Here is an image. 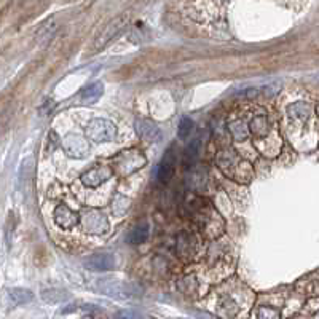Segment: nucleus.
<instances>
[{
    "label": "nucleus",
    "mask_w": 319,
    "mask_h": 319,
    "mask_svg": "<svg viewBox=\"0 0 319 319\" xmlns=\"http://www.w3.org/2000/svg\"><path fill=\"white\" fill-rule=\"evenodd\" d=\"M112 163H113L115 172H118L120 176H129L144 166L146 157L140 153V150L129 149V150H123L118 153V155H115Z\"/></svg>",
    "instance_id": "2"
},
{
    "label": "nucleus",
    "mask_w": 319,
    "mask_h": 319,
    "mask_svg": "<svg viewBox=\"0 0 319 319\" xmlns=\"http://www.w3.org/2000/svg\"><path fill=\"white\" fill-rule=\"evenodd\" d=\"M174 169H176V158H174L172 149H169L166 152V155L163 157V160L158 164V169H157L158 182H161V184H169L171 179L174 177Z\"/></svg>",
    "instance_id": "11"
},
{
    "label": "nucleus",
    "mask_w": 319,
    "mask_h": 319,
    "mask_svg": "<svg viewBox=\"0 0 319 319\" xmlns=\"http://www.w3.org/2000/svg\"><path fill=\"white\" fill-rule=\"evenodd\" d=\"M83 265H85V268H88L91 271H109V270L115 268L117 258L110 252H98V254H93L88 258H85Z\"/></svg>",
    "instance_id": "9"
},
{
    "label": "nucleus",
    "mask_w": 319,
    "mask_h": 319,
    "mask_svg": "<svg viewBox=\"0 0 319 319\" xmlns=\"http://www.w3.org/2000/svg\"><path fill=\"white\" fill-rule=\"evenodd\" d=\"M63 149L66 152V155L70 158H85L90 153V146L88 140L85 137H81L78 134H67L63 139Z\"/></svg>",
    "instance_id": "5"
},
{
    "label": "nucleus",
    "mask_w": 319,
    "mask_h": 319,
    "mask_svg": "<svg viewBox=\"0 0 319 319\" xmlns=\"http://www.w3.org/2000/svg\"><path fill=\"white\" fill-rule=\"evenodd\" d=\"M230 131H231V134L235 136L236 140H243V139H246V136H247V129H246L244 123H243L241 128H236V125L233 123V125L230 126Z\"/></svg>",
    "instance_id": "19"
},
{
    "label": "nucleus",
    "mask_w": 319,
    "mask_h": 319,
    "mask_svg": "<svg viewBox=\"0 0 319 319\" xmlns=\"http://www.w3.org/2000/svg\"><path fill=\"white\" fill-rule=\"evenodd\" d=\"M98 289L115 299H134L142 295V287H139L134 282H128L122 279H109L105 278L98 282Z\"/></svg>",
    "instance_id": "1"
},
{
    "label": "nucleus",
    "mask_w": 319,
    "mask_h": 319,
    "mask_svg": "<svg viewBox=\"0 0 319 319\" xmlns=\"http://www.w3.org/2000/svg\"><path fill=\"white\" fill-rule=\"evenodd\" d=\"M8 295L16 305H26V303L32 302V299H34V294L29 289H21V287L10 289Z\"/></svg>",
    "instance_id": "15"
},
{
    "label": "nucleus",
    "mask_w": 319,
    "mask_h": 319,
    "mask_svg": "<svg viewBox=\"0 0 319 319\" xmlns=\"http://www.w3.org/2000/svg\"><path fill=\"white\" fill-rule=\"evenodd\" d=\"M128 21H129V16L128 15H122V16L115 18L113 21H110L109 24L102 29V32L96 37V40H94V43L91 46V50H93L91 53H99V51H102L113 39H117L118 35H120L125 31Z\"/></svg>",
    "instance_id": "4"
},
{
    "label": "nucleus",
    "mask_w": 319,
    "mask_h": 319,
    "mask_svg": "<svg viewBox=\"0 0 319 319\" xmlns=\"http://www.w3.org/2000/svg\"><path fill=\"white\" fill-rule=\"evenodd\" d=\"M199 152H201V139L196 137L193 139L190 144H188L184 150V158H182V163L185 168H190L195 164V161L198 160L199 157Z\"/></svg>",
    "instance_id": "12"
},
{
    "label": "nucleus",
    "mask_w": 319,
    "mask_h": 319,
    "mask_svg": "<svg viewBox=\"0 0 319 319\" xmlns=\"http://www.w3.org/2000/svg\"><path fill=\"white\" fill-rule=\"evenodd\" d=\"M279 311L271 306H262L257 313V319H279Z\"/></svg>",
    "instance_id": "18"
},
{
    "label": "nucleus",
    "mask_w": 319,
    "mask_h": 319,
    "mask_svg": "<svg viewBox=\"0 0 319 319\" xmlns=\"http://www.w3.org/2000/svg\"><path fill=\"white\" fill-rule=\"evenodd\" d=\"M78 214L74 212L72 209H69L66 205H59L54 211V222L57 227H61L64 230L74 228L78 223Z\"/></svg>",
    "instance_id": "10"
},
{
    "label": "nucleus",
    "mask_w": 319,
    "mask_h": 319,
    "mask_svg": "<svg viewBox=\"0 0 319 319\" xmlns=\"http://www.w3.org/2000/svg\"><path fill=\"white\" fill-rule=\"evenodd\" d=\"M102 93H104V85L101 83V81H94V83L85 86L80 91V99L83 102L93 104L102 96Z\"/></svg>",
    "instance_id": "13"
},
{
    "label": "nucleus",
    "mask_w": 319,
    "mask_h": 319,
    "mask_svg": "<svg viewBox=\"0 0 319 319\" xmlns=\"http://www.w3.org/2000/svg\"><path fill=\"white\" fill-rule=\"evenodd\" d=\"M117 136L115 123L107 120V118H93L86 125V137L93 142H110Z\"/></svg>",
    "instance_id": "3"
},
{
    "label": "nucleus",
    "mask_w": 319,
    "mask_h": 319,
    "mask_svg": "<svg viewBox=\"0 0 319 319\" xmlns=\"http://www.w3.org/2000/svg\"><path fill=\"white\" fill-rule=\"evenodd\" d=\"M149 238V225L146 222L137 223L131 228V231L128 233V241L131 244H140Z\"/></svg>",
    "instance_id": "14"
},
{
    "label": "nucleus",
    "mask_w": 319,
    "mask_h": 319,
    "mask_svg": "<svg viewBox=\"0 0 319 319\" xmlns=\"http://www.w3.org/2000/svg\"><path fill=\"white\" fill-rule=\"evenodd\" d=\"M317 81H319V77H317Z\"/></svg>",
    "instance_id": "20"
},
{
    "label": "nucleus",
    "mask_w": 319,
    "mask_h": 319,
    "mask_svg": "<svg viewBox=\"0 0 319 319\" xmlns=\"http://www.w3.org/2000/svg\"><path fill=\"white\" fill-rule=\"evenodd\" d=\"M42 297L45 302H50V303H56V302H61V300H66L69 295L66 294V291H43L42 292Z\"/></svg>",
    "instance_id": "17"
},
{
    "label": "nucleus",
    "mask_w": 319,
    "mask_h": 319,
    "mask_svg": "<svg viewBox=\"0 0 319 319\" xmlns=\"http://www.w3.org/2000/svg\"><path fill=\"white\" fill-rule=\"evenodd\" d=\"M134 129L136 133L140 139H144L146 142H153L157 144L161 140L163 134H161V129L157 126L155 122L149 120V118H136L134 122Z\"/></svg>",
    "instance_id": "7"
},
{
    "label": "nucleus",
    "mask_w": 319,
    "mask_h": 319,
    "mask_svg": "<svg viewBox=\"0 0 319 319\" xmlns=\"http://www.w3.org/2000/svg\"><path fill=\"white\" fill-rule=\"evenodd\" d=\"M113 168L109 164H96L94 168H91L88 172L81 176V182L90 188H96L101 184L107 182L110 177L113 176Z\"/></svg>",
    "instance_id": "6"
},
{
    "label": "nucleus",
    "mask_w": 319,
    "mask_h": 319,
    "mask_svg": "<svg viewBox=\"0 0 319 319\" xmlns=\"http://www.w3.org/2000/svg\"><path fill=\"white\" fill-rule=\"evenodd\" d=\"M192 129H193V120H190L188 117H182L179 122V126H177V137L187 139L188 136H190Z\"/></svg>",
    "instance_id": "16"
},
{
    "label": "nucleus",
    "mask_w": 319,
    "mask_h": 319,
    "mask_svg": "<svg viewBox=\"0 0 319 319\" xmlns=\"http://www.w3.org/2000/svg\"><path fill=\"white\" fill-rule=\"evenodd\" d=\"M81 225L90 233H104L109 228V222L102 212L96 209H88L85 211V214L81 216Z\"/></svg>",
    "instance_id": "8"
}]
</instances>
